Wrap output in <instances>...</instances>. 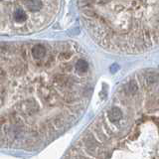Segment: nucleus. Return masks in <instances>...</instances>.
Returning <instances> with one entry per match:
<instances>
[{"instance_id":"1","label":"nucleus","mask_w":159,"mask_h":159,"mask_svg":"<svg viewBox=\"0 0 159 159\" xmlns=\"http://www.w3.org/2000/svg\"><path fill=\"white\" fill-rule=\"evenodd\" d=\"M79 158H159V72H136L81 135Z\"/></svg>"},{"instance_id":"3","label":"nucleus","mask_w":159,"mask_h":159,"mask_svg":"<svg viewBox=\"0 0 159 159\" xmlns=\"http://www.w3.org/2000/svg\"><path fill=\"white\" fill-rule=\"evenodd\" d=\"M46 53H47L46 48L43 45H40V44L35 45L33 47V49H32V55H33V57L37 60L43 59L46 56Z\"/></svg>"},{"instance_id":"2","label":"nucleus","mask_w":159,"mask_h":159,"mask_svg":"<svg viewBox=\"0 0 159 159\" xmlns=\"http://www.w3.org/2000/svg\"><path fill=\"white\" fill-rule=\"evenodd\" d=\"M88 31L104 48L140 53L159 46V0H80Z\"/></svg>"},{"instance_id":"4","label":"nucleus","mask_w":159,"mask_h":159,"mask_svg":"<svg viewBox=\"0 0 159 159\" xmlns=\"http://www.w3.org/2000/svg\"><path fill=\"white\" fill-rule=\"evenodd\" d=\"M42 7H43L42 0H28L27 1V8L30 11L37 12V11L41 10Z\"/></svg>"},{"instance_id":"5","label":"nucleus","mask_w":159,"mask_h":159,"mask_svg":"<svg viewBox=\"0 0 159 159\" xmlns=\"http://www.w3.org/2000/svg\"><path fill=\"white\" fill-rule=\"evenodd\" d=\"M14 19H15L17 22L22 23L26 20V13L22 10V9H17L14 13Z\"/></svg>"}]
</instances>
